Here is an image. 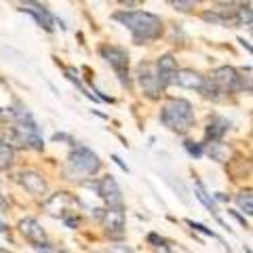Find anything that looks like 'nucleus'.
<instances>
[{
    "label": "nucleus",
    "instance_id": "nucleus-1",
    "mask_svg": "<svg viewBox=\"0 0 253 253\" xmlns=\"http://www.w3.org/2000/svg\"><path fill=\"white\" fill-rule=\"evenodd\" d=\"M114 19L121 21L126 30H131L133 41L137 44L150 42L154 38L161 36L163 32V21L161 17H156L152 13H144V11H118L114 13Z\"/></svg>",
    "mask_w": 253,
    "mask_h": 253
},
{
    "label": "nucleus",
    "instance_id": "nucleus-2",
    "mask_svg": "<svg viewBox=\"0 0 253 253\" xmlns=\"http://www.w3.org/2000/svg\"><path fill=\"white\" fill-rule=\"evenodd\" d=\"M17 116V123H15L9 133L0 131V137H2V144H9L11 148H34V150H42V137L41 131H38V125L34 123L26 110L15 114Z\"/></svg>",
    "mask_w": 253,
    "mask_h": 253
},
{
    "label": "nucleus",
    "instance_id": "nucleus-3",
    "mask_svg": "<svg viewBox=\"0 0 253 253\" xmlns=\"http://www.w3.org/2000/svg\"><path fill=\"white\" fill-rule=\"evenodd\" d=\"M101 169V161L99 156L89 150L86 146H74L72 152H70L68 161H66V167H63V175L68 179H74V181H81L84 177H91L95 175Z\"/></svg>",
    "mask_w": 253,
    "mask_h": 253
},
{
    "label": "nucleus",
    "instance_id": "nucleus-4",
    "mask_svg": "<svg viewBox=\"0 0 253 253\" xmlns=\"http://www.w3.org/2000/svg\"><path fill=\"white\" fill-rule=\"evenodd\" d=\"M161 123L167 126L169 131L184 135V133H188L190 129H192V125H194L192 104L186 101V99H169L167 104L163 106Z\"/></svg>",
    "mask_w": 253,
    "mask_h": 253
},
{
    "label": "nucleus",
    "instance_id": "nucleus-5",
    "mask_svg": "<svg viewBox=\"0 0 253 253\" xmlns=\"http://www.w3.org/2000/svg\"><path fill=\"white\" fill-rule=\"evenodd\" d=\"M207 81L215 86V89L221 93V95H232V93H239L243 91V81L239 72L230 66H221V68H215L211 72V78Z\"/></svg>",
    "mask_w": 253,
    "mask_h": 253
},
{
    "label": "nucleus",
    "instance_id": "nucleus-6",
    "mask_svg": "<svg viewBox=\"0 0 253 253\" xmlns=\"http://www.w3.org/2000/svg\"><path fill=\"white\" fill-rule=\"evenodd\" d=\"M137 81H139V86H141V91H144V95H148L150 99H158L165 93V89H167L163 78L158 76L156 63H139Z\"/></svg>",
    "mask_w": 253,
    "mask_h": 253
},
{
    "label": "nucleus",
    "instance_id": "nucleus-7",
    "mask_svg": "<svg viewBox=\"0 0 253 253\" xmlns=\"http://www.w3.org/2000/svg\"><path fill=\"white\" fill-rule=\"evenodd\" d=\"M99 55L110 63V66H112L116 76L121 78V83L129 86V55H126V51L121 49V46L106 44V46H101L99 49Z\"/></svg>",
    "mask_w": 253,
    "mask_h": 253
},
{
    "label": "nucleus",
    "instance_id": "nucleus-8",
    "mask_svg": "<svg viewBox=\"0 0 253 253\" xmlns=\"http://www.w3.org/2000/svg\"><path fill=\"white\" fill-rule=\"evenodd\" d=\"M86 186H91V188L97 190V194L108 203V207H121V205H123L121 188H118L116 179L112 175L101 177L99 181H86Z\"/></svg>",
    "mask_w": 253,
    "mask_h": 253
},
{
    "label": "nucleus",
    "instance_id": "nucleus-9",
    "mask_svg": "<svg viewBox=\"0 0 253 253\" xmlns=\"http://www.w3.org/2000/svg\"><path fill=\"white\" fill-rule=\"evenodd\" d=\"M101 226L110 239H123L125 234V211L121 207H108L101 213Z\"/></svg>",
    "mask_w": 253,
    "mask_h": 253
},
{
    "label": "nucleus",
    "instance_id": "nucleus-10",
    "mask_svg": "<svg viewBox=\"0 0 253 253\" xmlns=\"http://www.w3.org/2000/svg\"><path fill=\"white\" fill-rule=\"evenodd\" d=\"M19 11L32 15L38 26L44 28L46 32H53V15L41 2H36V0H23V2H19Z\"/></svg>",
    "mask_w": 253,
    "mask_h": 253
},
{
    "label": "nucleus",
    "instance_id": "nucleus-11",
    "mask_svg": "<svg viewBox=\"0 0 253 253\" xmlns=\"http://www.w3.org/2000/svg\"><path fill=\"white\" fill-rule=\"evenodd\" d=\"M19 184L34 196H44L46 194V181L41 173L36 171H21L19 173Z\"/></svg>",
    "mask_w": 253,
    "mask_h": 253
},
{
    "label": "nucleus",
    "instance_id": "nucleus-12",
    "mask_svg": "<svg viewBox=\"0 0 253 253\" xmlns=\"http://www.w3.org/2000/svg\"><path fill=\"white\" fill-rule=\"evenodd\" d=\"M19 230H21V234L26 236L30 243H34V247H36V245H44V243H46V232H44V228L38 224L34 217L21 219V221H19Z\"/></svg>",
    "mask_w": 253,
    "mask_h": 253
},
{
    "label": "nucleus",
    "instance_id": "nucleus-13",
    "mask_svg": "<svg viewBox=\"0 0 253 253\" xmlns=\"http://www.w3.org/2000/svg\"><path fill=\"white\" fill-rule=\"evenodd\" d=\"M74 203L76 201L68 192H57V194L51 196L44 207L51 215H61V219H63V217H68V213H72V211H68V205H74Z\"/></svg>",
    "mask_w": 253,
    "mask_h": 253
},
{
    "label": "nucleus",
    "instance_id": "nucleus-14",
    "mask_svg": "<svg viewBox=\"0 0 253 253\" xmlns=\"http://www.w3.org/2000/svg\"><path fill=\"white\" fill-rule=\"evenodd\" d=\"M173 84H179V86H184V89L201 91L205 86V76L194 72V70H177L175 78H173Z\"/></svg>",
    "mask_w": 253,
    "mask_h": 253
},
{
    "label": "nucleus",
    "instance_id": "nucleus-15",
    "mask_svg": "<svg viewBox=\"0 0 253 253\" xmlns=\"http://www.w3.org/2000/svg\"><path fill=\"white\" fill-rule=\"evenodd\" d=\"M156 70H158V76L163 78L165 86L173 84V78H175V74H177V61H175V57H173V55H163V57L156 61Z\"/></svg>",
    "mask_w": 253,
    "mask_h": 253
},
{
    "label": "nucleus",
    "instance_id": "nucleus-16",
    "mask_svg": "<svg viewBox=\"0 0 253 253\" xmlns=\"http://www.w3.org/2000/svg\"><path fill=\"white\" fill-rule=\"evenodd\" d=\"M228 129H230V121H226L224 116H213L207 129H205V135H207L209 141H219L228 133Z\"/></svg>",
    "mask_w": 253,
    "mask_h": 253
},
{
    "label": "nucleus",
    "instance_id": "nucleus-17",
    "mask_svg": "<svg viewBox=\"0 0 253 253\" xmlns=\"http://www.w3.org/2000/svg\"><path fill=\"white\" fill-rule=\"evenodd\" d=\"M205 150H207V154L213 158V161H217V163H224L228 158V154H230L228 146L219 144V141H209V144H205Z\"/></svg>",
    "mask_w": 253,
    "mask_h": 253
},
{
    "label": "nucleus",
    "instance_id": "nucleus-18",
    "mask_svg": "<svg viewBox=\"0 0 253 253\" xmlns=\"http://www.w3.org/2000/svg\"><path fill=\"white\" fill-rule=\"evenodd\" d=\"M13 163H15V150L9 144H2V141H0V169L2 171L11 169Z\"/></svg>",
    "mask_w": 253,
    "mask_h": 253
},
{
    "label": "nucleus",
    "instance_id": "nucleus-19",
    "mask_svg": "<svg viewBox=\"0 0 253 253\" xmlns=\"http://www.w3.org/2000/svg\"><path fill=\"white\" fill-rule=\"evenodd\" d=\"M203 19L209 21V23H215V26H230V23H234V15H232V17H228V15H224V13L205 11L203 13ZM234 26H236V23H234Z\"/></svg>",
    "mask_w": 253,
    "mask_h": 253
},
{
    "label": "nucleus",
    "instance_id": "nucleus-20",
    "mask_svg": "<svg viewBox=\"0 0 253 253\" xmlns=\"http://www.w3.org/2000/svg\"><path fill=\"white\" fill-rule=\"evenodd\" d=\"M196 196H199V199L203 201V205H205V207H207L211 213H213V215H215L217 217V221H219V224H224V221H221V217H219V213H217V207H215V203H213L211 199H209V194L207 192H205V188L201 186V184H196Z\"/></svg>",
    "mask_w": 253,
    "mask_h": 253
},
{
    "label": "nucleus",
    "instance_id": "nucleus-21",
    "mask_svg": "<svg viewBox=\"0 0 253 253\" xmlns=\"http://www.w3.org/2000/svg\"><path fill=\"white\" fill-rule=\"evenodd\" d=\"M234 23L236 26H247L251 28V4H243L239 11L234 13Z\"/></svg>",
    "mask_w": 253,
    "mask_h": 253
},
{
    "label": "nucleus",
    "instance_id": "nucleus-22",
    "mask_svg": "<svg viewBox=\"0 0 253 253\" xmlns=\"http://www.w3.org/2000/svg\"><path fill=\"white\" fill-rule=\"evenodd\" d=\"M236 205L241 207V211H245L247 215H251V213H253V196H251L249 190H247V192L236 194Z\"/></svg>",
    "mask_w": 253,
    "mask_h": 253
},
{
    "label": "nucleus",
    "instance_id": "nucleus-23",
    "mask_svg": "<svg viewBox=\"0 0 253 253\" xmlns=\"http://www.w3.org/2000/svg\"><path fill=\"white\" fill-rule=\"evenodd\" d=\"M196 2H199V0H173V6H175L177 11H190V9H194Z\"/></svg>",
    "mask_w": 253,
    "mask_h": 253
},
{
    "label": "nucleus",
    "instance_id": "nucleus-24",
    "mask_svg": "<svg viewBox=\"0 0 253 253\" xmlns=\"http://www.w3.org/2000/svg\"><path fill=\"white\" fill-rule=\"evenodd\" d=\"M36 251H38V253H66V251H61L59 247H53V245H49V243L36 245Z\"/></svg>",
    "mask_w": 253,
    "mask_h": 253
},
{
    "label": "nucleus",
    "instance_id": "nucleus-25",
    "mask_svg": "<svg viewBox=\"0 0 253 253\" xmlns=\"http://www.w3.org/2000/svg\"><path fill=\"white\" fill-rule=\"evenodd\" d=\"M186 150L190 154H194V156H203V146L201 144H194V141H186Z\"/></svg>",
    "mask_w": 253,
    "mask_h": 253
},
{
    "label": "nucleus",
    "instance_id": "nucleus-26",
    "mask_svg": "<svg viewBox=\"0 0 253 253\" xmlns=\"http://www.w3.org/2000/svg\"><path fill=\"white\" fill-rule=\"evenodd\" d=\"M108 253H133V249L126 247V245H112V247L108 249Z\"/></svg>",
    "mask_w": 253,
    "mask_h": 253
},
{
    "label": "nucleus",
    "instance_id": "nucleus-27",
    "mask_svg": "<svg viewBox=\"0 0 253 253\" xmlns=\"http://www.w3.org/2000/svg\"><path fill=\"white\" fill-rule=\"evenodd\" d=\"M154 251H156V253H173V251L169 249V245H165V243L154 245Z\"/></svg>",
    "mask_w": 253,
    "mask_h": 253
},
{
    "label": "nucleus",
    "instance_id": "nucleus-28",
    "mask_svg": "<svg viewBox=\"0 0 253 253\" xmlns=\"http://www.w3.org/2000/svg\"><path fill=\"white\" fill-rule=\"evenodd\" d=\"M148 241L152 243V245H161V243H165V241H163L158 234H148Z\"/></svg>",
    "mask_w": 253,
    "mask_h": 253
},
{
    "label": "nucleus",
    "instance_id": "nucleus-29",
    "mask_svg": "<svg viewBox=\"0 0 253 253\" xmlns=\"http://www.w3.org/2000/svg\"><path fill=\"white\" fill-rule=\"evenodd\" d=\"M230 213H232V215H234L236 219H239V221H241V224H243L245 228H249V224H247V221H245V217H241V215H239V213H236V211H230Z\"/></svg>",
    "mask_w": 253,
    "mask_h": 253
},
{
    "label": "nucleus",
    "instance_id": "nucleus-30",
    "mask_svg": "<svg viewBox=\"0 0 253 253\" xmlns=\"http://www.w3.org/2000/svg\"><path fill=\"white\" fill-rule=\"evenodd\" d=\"M217 4H221V6H230V4H234L236 0H215Z\"/></svg>",
    "mask_w": 253,
    "mask_h": 253
},
{
    "label": "nucleus",
    "instance_id": "nucleus-31",
    "mask_svg": "<svg viewBox=\"0 0 253 253\" xmlns=\"http://www.w3.org/2000/svg\"><path fill=\"white\" fill-rule=\"evenodd\" d=\"M6 228H9V226H6V224H4V221H2V219H0V234H4V232H6Z\"/></svg>",
    "mask_w": 253,
    "mask_h": 253
},
{
    "label": "nucleus",
    "instance_id": "nucleus-32",
    "mask_svg": "<svg viewBox=\"0 0 253 253\" xmlns=\"http://www.w3.org/2000/svg\"><path fill=\"white\" fill-rule=\"evenodd\" d=\"M114 161H116V165H118V167H121V169H125V171H126V167L123 165V161H121V158H118V156H114Z\"/></svg>",
    "mask_w": 253,
    "mask_h": 253
},
{
    "label": "nucleus",
    "instance_id": "nucleus-33",
    "mask_svg": "<svg viewBox=\"0 0 253 253\" xmlns=\"http://www.w3.org/2000/svg\"><path fill=\"white\" fill-rule=\"evenodd\" d=\"M123 4H126V6H135V0H121Z\"/></svg>",
    "mask_w": 253,
    "mask_h": 253
},
{
    "label": "nucleus",
    "instance_id": "nucleus-34",
    "mask_svg": "<svg viewBox=\"0 0 253 253\" xmlns=\"http://www.w3.org/2000/svg\"><path fill=\"white\" fill-rule=\"evenodd\" d=\"M4 205H6L4 203V196H2V192H0V207H4Z\"/></svg>",
    "mask_w": 253,
    "mask_h": 253
},
{
    "label": "nucleus",
    "instance_id": "nucleus-35",
    "mask_svg": "<svg viewBox=\"0 0 253 253\" xmlns=\"http://www.w3.org/2000/svg\"><path fill=\"white\" fill-rule=\"evenodd\" d=\"M0 253H9V251H2V249H0Z\"/></svg>",
    "mask_w": 253,
    "mask_h": 253
},
{
    "label": "nucleus",
    "instance_id": "nucleus-36",
    "mask_svg": "<svg viewBox=\"0 0 253 253\" xmlns=\"http://www.w3.org/2000/svg\"><path fill=\"white\" fill-rule=\"evenodd\" d=\"M169 2H173V0H169Z\"/></svg>",
    "mask_w": 253,
    "mask_h": 253
}]
</instances>
